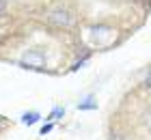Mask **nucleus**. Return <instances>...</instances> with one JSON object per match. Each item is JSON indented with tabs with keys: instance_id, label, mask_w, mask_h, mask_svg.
Segmentation results:
<instances>
[{
	"instance_id": "nucleus-1",
	"label": "nucleus",
	"mask_w": 151,
	"mask_h": 140,
	"mask_svg": "<svg viewBox=\"0 0 151 140\" xmlns=\"http://www.w3.org/2000/svg\"><path fill=\"white\" fill-rule=\"evenodd\" d=\"M47 19H50L54 26H58V28H69L73 24V15L69 11H65V9H54L50 15H47Z\"/></svg>"
},
{
	"instance_id": "nucleus-2",
	"label": "nucleus",
	"mask_w": 151,
	"mask_h": 140,
	"mask_svg": "<svg viewBox=\"0 0 151 140\" xmlns=\"http://www.w3.org/2000/svg\"><path fill=\"white\" fill-rule=\"evenodd\" d=\"M24 65H28L32 69H39V67L45 65V56L41 54V52H28V54L24 56Z\"/></svg>"
},
{
	"instance_id": "nucleus-3",
	"label": "nucleus",
	"mask_w": 151,
	"mask_h": 140,
	"mask_svg": "<svg viewBox=\"0 0 151 140\" xmlns=\"http://www.w3.org/2000/svg\"><path fill=\"white\" fill-rule=\"evenodd\" d=\"M37 118H39L37 112H30V114H24V123H26V125H32V123L37 121Z\"/></svg>"
},
{
	"instance_id": "nucleus-4",
	"label": "nucleus",
	"mask_w": 151,
	"mask_h": 140,
	"mask_svg": "<svg viewBox=\"0 0 151 140\" xmlns=\"http://www.w3.org/2000/svg\"><path fill=\"white\" fill-rule=\"evenodd\" d=\"M142 123H145V127H149V129H151V110L147 112L145 116H142Z\"/></svg>"
},
{
	"instance_id": "nucleus-5",
	"label": "nucleus",
	"mask_w": 151,
	"mask_h": 140,
	"mask_svg": "<svg viewBox=\"0 0 151 140\" xmlns=\"http://www.w3.org/2000/svg\"><path fill=\"white\" fill-rule=\"evenodd\" d=\"M142 86H145V88H149V90H151V71L147 73V78H145V80H142Z\"/></svg>"
},
{
	"instance_id": "nucleus-6",
	"label": "nucleus",
	"mask_w": 151,
	"mask_h": 140,
	"mask_svg": "<svg viewBox=\"0 0 151 140\" xmlns=\"http://www.w3.org/2000/svg\"><path fill=\"white\" fill-rule=\"evenodd\" d=\"M50 129H52V125H43V127H41V134L45 136V134H47V131H50Z\"/></svg>"
},
{
	"instance_id": "nucleus-7",
	"label": "nucleus",
	"mask_w": 151,
	"mask_h": 140,
	"mask_svg": "<svg viewBox=\"0 0 151 140\" xmlns=\"http://www.w3.org/2000/svg\"><path fill=\"white\" fill-rule=\"evenodd\" d=\"M60 114H63V110H60V108H56V110L52 112V116H60Z\"/></svg>"
}]
</instances>
